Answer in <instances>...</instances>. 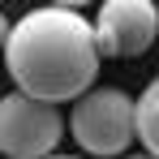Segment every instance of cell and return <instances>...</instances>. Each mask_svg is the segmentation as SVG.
<instances>
[{
	"label": "cell",
	"mask_w": 159,
	"mask_h": 159,
	"mask_svg": "<svg viewBox=\"0 0 159 159\" xmlns=\"http://www.w3.org/2000/svg\"><path fill=\"white\" fill-rule=\"evenodd\" d=\"M99 60L103 56L95 43V26L78 9H56V4L17 17L4 43V69L13 86L43 103L82 99L99 78Z\"/></svg>",
	"instance_id": "obj_1"
},
{
	"label": "cell",
	"mask_w": 159,
	"mask_h": 159,
	"mask_svg": "<svg viewBox=\"0 0 159 159\" xmlns=\"http://www.w3.org/2000/svg\"><path fill=\"white\" fill-rule=\"evenodd\" d=\"M86 155L95 159H120L133 146V99L120 86H90L82 99H73V116L65 120Z\"/></svg>",
	"instance_id": "obj_2"
},
{
	"label": "cell",
	"mask_w": 159,
	"mask_h": 159,
	"mask_svg": "<svg viewBox=\"0 0 159 159\" xmlns=\"http://www.w3.org/2000/svg\"><path fill=\"white\" fill-rule=\"evenodd\" d=\"M65 138V116L56 103L9 90L0 99V155L4 159H48Z\"/></svg>",
	"instance_id": "obj_3"
},
{
	"label": "cell",
	"mask_w": 159,
	"mask_h": 159,
	"mask_svg": "<svg viewBox=\"0 0 159 159\" xmlns=\"http://www.w3.org/2000/svg\"><path fill=\"white\" fill-rule=\"evenodd\" d=\"M90 26L99 56H142L159 39V9L155 0H103Z\"/></svg>",
	"instance_id": "obj_4"
},
{
	"label": "cell",
	"mask_w": 159,
	"mask_h": 159,
	"mask_svg": "<svg viewBox=\"0 0 159 159\" xmlns=\"http://www.w3.org/2000/svg\"><path fill=\"white\" fill-rule=\"evenodd\" d=\"M133 129L142 138V151L159 159V78H151V86L133 99Z\"/></svg>",
	"instance_id": "obj_5"
},
{
	"label": "cell",
	"mask_w": 159,
	"mask_h": 159,
	"mask_svg": "<svg viewBox=\"0 0 159 159\" xmlns=\"http://www.w3.org/2000/svg\"><path fill=\"white\" fill-rule=\"evenodd\" d=\"M9 30H13V22L0 13V52H4V43H9Z\"/></svg>",
	"instance_id": "obj_6"
},
{
	"label": "cell",
	"mask_w": 159,
	"mask_h": 159,
	"mask_svg": "<svg viewBox=\"0 0 159 159\" xmlns=\"http://www.w3.org/2000/svg\"><path fill=\"white\" fill-rule=\"evenodd\" d=\"M56 9H82V4H90V0H52Z\"/></svg>",
	"instance_id": "obj_7"
},
{
	"label": "cell",
	"mask_w": 159,
	"mask_h": 159,
	"mask_svg": "<svg viewBox=\"0 0 159 159\" xmlns=\"http://www.w3.org/2000/svg\"><path fill=\"white\" fill-rule=\"evenodd\" d=\"M120 159H155V155H146V151H142V155H120Z\"/></svg>",
	"instance_id": "obj_8"
},
{
	"label": "cell",
	"mask_w": 159,
	"mask_h": 159,
	"mask_svg": "<svg viewBox=\"0 0 159 159\" xmlns=\"http://www.w3.org/2000/svg\"><path fill=\"white\" fill-rule=\"evenodd\" d=\"M48 159H73V155H48Z\"/></svg>",
	"instance_id": "obj_9"
}]
</instances>
